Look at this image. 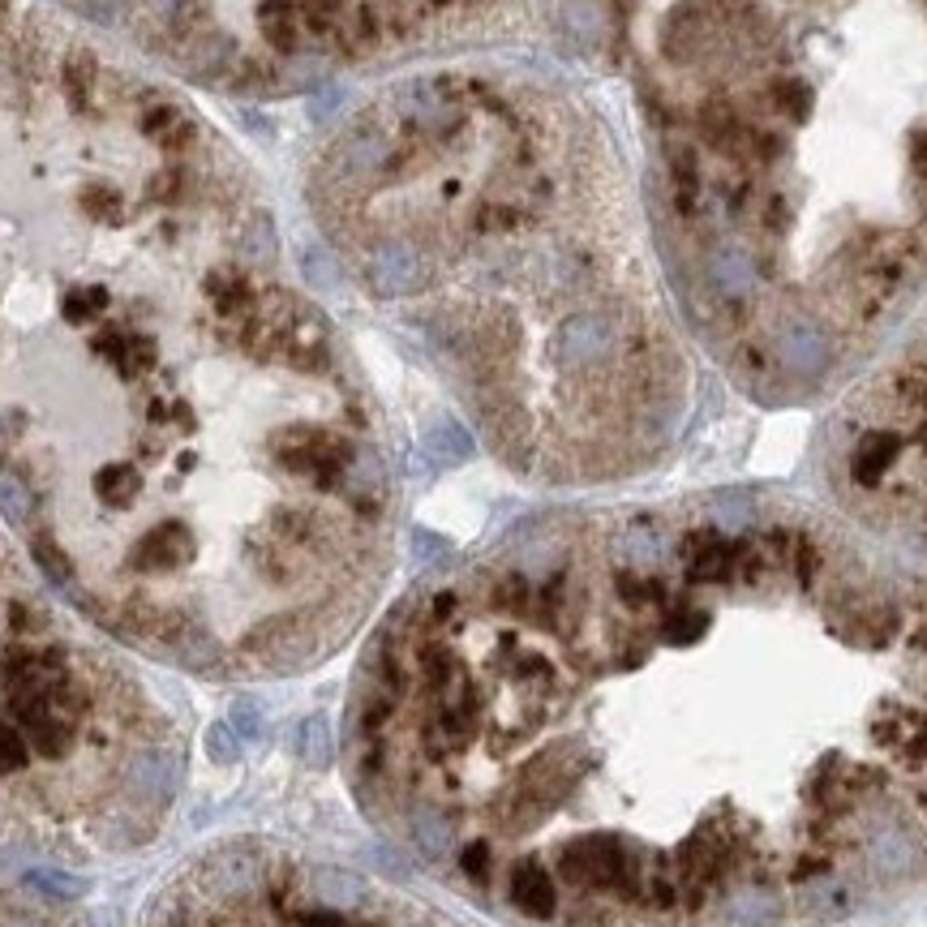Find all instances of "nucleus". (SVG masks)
Returning <instances> with one entry per match:
<instances>
[{
    "label": "nucleus",
    "mask_w": 927,
    "mask_h": 927,
    "mask_svg": "<svg viewBox=\"0 0 927 927\" xmlns=\"http://www.w3.org/2000/svg\"><path fill=\"white\" fill-rule=\"evenodd\" d=\"M189 185H194V172L185 164H164L155 177H150V198L159 203H180L189 198Z\"/></svg>",
    "instance_id": "5"
},
{
    "label": "nucleus",
    "mask_w": 927,
    "mask_h": 927,
    "mask_svg": "<svg viewBox=\"0 0 927 927\" xmlns=\"http://www.w3.org/2000/svg\"><path fill=\"white\" fill-rule=\"evenodd\" d=\"M60 78H65V95H69V103H73V108H87L90 95H95V82H99V65H95L90 52H78V57L65 60Z\"/></svg>",
    "instance_id": "3"
},
{
    "label": "nucleus",
    "mask_w": 927,
    "mask_h": 927,
    "mask_svg": "<svg viewBox=\"0 0 927 927\" xmlns=\"http://www.w3.org/2000/svg\"><path fill=\"white\" fill-rule=\"evenodd\" d=\"M82 210H87L95 224L117 228L120 219H125V198H120L117 185H90L87 194H82Z\"/></svg>",
    "instance_id": "4"
},
{
    "label": "nucleus",
    "mask_w": 927,
    "mask_h": 927,
    "mask_svg": "<svg viewBox=\"0 0 927 927\" xmlns=\"http://www.w3.org/2000/svg\"><path fill=\"white\" fill-rule=\"evenodd\" d=\"M850 515L786 490L563 515L425 584L344 713L357 803L533 924L829 880L889 760L816 739L820 670L915 631Z\"/></svg>",
    "instance_id": "1"
},
{
    "label": "nucleus",
    "mask_w": 927,
    "mask_h": 927,
    "mask_svg": "<svg viewBox=\"0 0 927 927\" xmlns=\"http://www.w3.org/2000/svg\"><path fill=\"white\" fill-rule=\"evenodd\" d=\"M318 203L515 473L623 481L679 438L691 335L589 117L494 78H413L331 138Z\"/></svg>",
    "instance_id": "2"
}]
</instances>
